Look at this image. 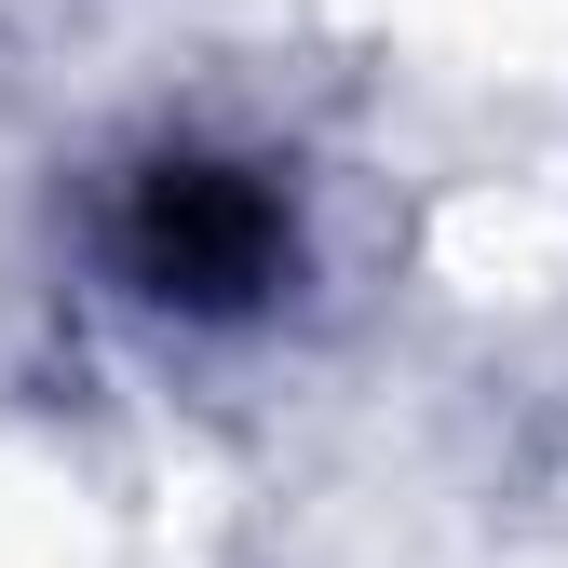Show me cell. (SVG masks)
Segmentation results:
<instances>
[{"label": "cell", "mask_w": 568, "mask_h": 568, "mask_svg": "<svg viewBox=\"0 0 568 568\" xmlns=\"http://www.w3.org/2000/svg\"><path fill=\"white\" fill-rule=\"evenodd\" d=\"M122 271L150 284V298H176V312H257L271 284H284V203L244 163L176 150V163L135 176V203H122Z\"/></svg>", "instance_id": "obj_1"}]
</instances>
